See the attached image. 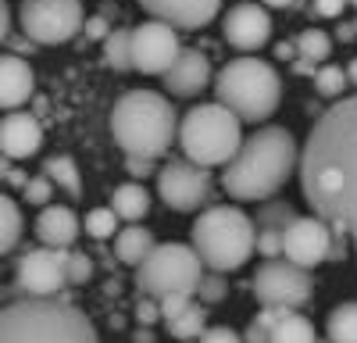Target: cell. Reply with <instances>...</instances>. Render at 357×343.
<instances>
[{"label":"cell","instance_id":"cell-1","mask_svg":"<svg viewBox=\"0 0 357 343\" xmlns=\"http://www.w3.org/2000/svg\"><path fill=\"white\" fill-rule=\"evenodd\" d=\"M296 172L314 218L357 236V97L336 100L314 119Z\"/></svg>","mask_w":357,"mask_h":343},{"label":"cell","instance_id":"cell-2","mask_svg":"<svg viewBox=\"0 0 357 343\" xmlns=\"http://www.w3.org/2000/svg\"><path fill=\"white\" fill-rule=\"evenodd\" d=\"M296 139L282 125H264L240 143L222 172V186L232 200H268L296 172Z\"/></svg>","mask_w":357,"mask_h":343},{"label":"cell","instance_id":"cell-3","mask_svg":"<svg viewBox=\"0 0 357 343\" xmlns=\"http://www.w3.org/2000/svg\"><path fill=\"white\" fill-rule=\"evenodd\" d=\"M0 343H100L86 314L57 297H22L0 307Z\"/></svg>","mask_w":357,"mask_h":343},{"label":"cell","instance_id":"cell-4","mask_svg":"<svg viewBox=\"0 0 357 343\" xmlns=\"http://www.w3.org/2000/svg\"><path fill=\"white\" fill-rule=\"evenodd\" d=\"M178 132V114L165 93L129 90L111 107V136L132 158H161Z\"/></svg>","mask_w":357,"mask_h":343},{"label":"cell","instance_id":"cell-5","mask_svg":"<svg viewBox=\"0 0 357 343\" xmlns=\"http://www.w3.org/2000/svg\"><path fill=\"white\" fill-rule=\"evenodd\" d=\"M190 247L204 261V268L211 272H236L254 257V240H257V225L243 208L218 204L200 211V218L190 229Z\"/></svg>","mask_w":357,"mask_h":343},{"label":"cell","instance_id":"cell-6","mask_svg":"<svg viewBox=\"0 0 357 343\" xmlns=\"http://www.w3.org/2000/svg\"><path fill=\"white\" fill-rule=\"evenodd\" d=\"M215 97L240 122L257 125L275 114V107L282 100V79L261 57H236V61H229L215 75Z\"/></svg>","mask_w":357,"mask_h":343},{"label":"cell","instance_id":"cell-7","mask_svg":"<svg viewBox=\"0 0 357 343\" xmlns=\"http://www.w3.org/2000/svg\"><path fill=\"white\" fill-rule=\"evenodd\" d=\"M175 139H178V147H183L186 161L215 168V165H225L236 151H240L243 129H240V119L215 100V104L190 107L183 119H178Z\"/></svg>","mask_w":357,"mask_h":343},{"label":"cell","instance_id":"cell-8","mask_svg":"<svg viewBox=\"0 0 357 343\" xmlns=\"http://www.w3.org/2000/svg\"><path fill=\"white\" fill-rule=\"evenodd\" d=\"M204 261L190 243H154V250L136 265V286L143 297L165 294H197Z\"/></svg>","mask_w":357,"mask_h":343},{"label":"cell","instance_id":"cell-9","mask_svg":"<svg viewBox=\"0 0 357 343\" xmlns=\"http://www.w3.org/2000/svg\"><path fill=\"white\" fill-rule=\"evenodd\" d=\"M250 290L261 307H282L296 311L314 297V279L307 268L286 261V257H268V261L254 272Z\"/></svg>","mask_w":357,"mask_h":343},{"label":"cell","instance_id":"cell-10","mask_svg":"<svg viewBox=\"0 0 357 343\" xmlns=\"http://www.w3.org/2000/svg\"><path fill=\"white\" fill-rule=\"evenodd\" d=\"M18 22L33 43L57 47L82 33L86 15H82V0H25Z\"/></svg>","mask_w":357,"mask_h":343},{"label":"cell","instance_id":"cell-11","mask_svg":"<svg viewBox=\"0 0 357 343\" xmlns=\"http://www.w3.org/2000/svg\"><path fill=\"white\" fill-rule=\"evenodd\" d=\"M158 197L172 211H197L211 200V172L193 161H168L158 168Z\"/></svg>","mask_w":357,"mask_h":343},{"label":"cell","instance_id":"cell-12","mask_svg":"<svg viewBox=\"0 0 357 343\" xmlns=\"http://www.w3.org/2000/svg\"><path fill=\"white\" fill-rule=\"evenodd\" d=\"M183 54V43H178V33L172 25L151 18L132 29V68L143 75H165L175 57Z\"/></svg>","mask_w":357,"mask_h":343},{"label":"cell","instance_id":"cell-13","mask_svg":"<svg viewBox=\"0 0 357 343\" xmlns=\"http://www.w3.org/2000/svg\"><path fill=\"white\" fill-rule=\"evenodd\" d=\"M329 243H333V229L314 215H296L282 229V257L307 272L321 261H329Z\"/></svg>","mask_w":357,"mask_h":343},{"label":"cell","instance_id":"cell-14","mask_svg":"<svg viewBox=\"0 0 357 343\" xmlns=\"http://www.w3.org/2000/svg\"><path fill=\"white\" fill-rule=\"evenodd\" d=\"M65 250L40 247L18 257V290L25 297H57L68 286L65 279Z\"/></svg>","mask_w":357,"mask_h":343},{"label":"cell","instance_id":"cell-15","mask_svg":"<svg viewBox=\"0 0 357 343\" xmlns=\"http://www.w3.org/2000/svg\"><path fill=\"white\" fill-rule=\"evenodd\" d=\"M222 36L236 50H247V54L261 50L272 40V15H268V8L254 4V0H243V4L229 8V15L222 18Z\"/></svg>","mask_w":357,"mask_h":343},{"label":"cell","instance_id":"cell-16","mask_svg":"<svg viewBox=\"0 0 357 343\" xmlns=\"http://www.w3.org/2000/svg\"><path fill=\"white\" fill-rule=\"evenodd\" d=\"M139 8L172 29H204L222 11V0H139Z\"/></svg>","mask_w":357,"mask_h":343},{"label":"cell","instance_id":"cell-17","mask_svg":"<svg viewBox=\"0 0 357 343\" xmlns=\"http://www.w3.org/2000/svg\"><path fill=\"white\" fill-rule=\"evenodd\" d=\"M43 147V125L25 111H15V114H4L0 119V154L11 158V161H22V158H33L40 154Z\"/></svg>","mask_w":357,"mask_h":343},{"label":"cell","instance_id":"cell-18","mask_svg":"<svg viewBox=\"0 0 357 343\" xmlns=\"http://www.w3.org/2000/svg\"><path fill=\"white\" fill-rule=\"evenodd\" d=\"M161 79L172 97H197L211 86V61L200 50H183Z\"/></svg>","mask_w":357,"mask_h":343},{"label":"cell","instance_id":"cell-19","mask_svg":"<svg viewBox=\"0 0 357 343\" xmlns=\"http://www.w3.org/2000/svg\"><path fill=\"white\" fill-rule=\"evenodd\" d=\"M36 90V72L25 57L0 54V107H22Z\"/></svg>","mask_w":357,"mask_h":343},{"label":"cell","instance_id":"cell-20","mask_svg":"<svg viewBox=\"0 0 357 343\" xmlns=\"http://www.w3.org/2000/svg\"><path fill=\"white\" fill-rule=\"evenodd\" d=\"M79 233H82V222H79V215H75L72 208H65V204H47V208L40 211V218H36V236H40L47 247H54V250L72 247V243L79 240Z\"/></svg>","mask_w":357,"mask_h":343},{"label":"cell","instance_id":"cell-21","mask_svg":"<svg viewBox=\"0 0 357 343\" xmlns=\"http://www.w3.org/2000/svg\"><path fill=\"white\" fill-rule=\"evenodd\" d=\"M151 250H154V233H151L146 225L129 222V229H118V236H114V254H118V261H126V265L136 268Z\"/></svg>","mask_w":357,"mask_h":343},{"label":"cell","instance_id":"cell-22","mask_svg":"<svg viewBox=\"0 0 357 343\" xmlns=\"http://www.w3.org/2000/svg\"><path fill=\"white\" fill-rule=\"evenodd\" d=\"M111 211L122 218V222H143L146 215H151V193H146V186H139V183L114 186Z\"/></svg>","mask_w":357,"mask_h":343},{"label":"cell","instance_id":"cell-23","mask_svg":"<svg viewBox=\"0 0 357 343\" xmlns=\"http://www.w3.org/2000/svg\"><path fill=\"white\" fill-rule=\"evenodd\" d=\"M314 326L296 311H282L268 329V343H314Z\"/></svg>","mask_w":357,"mask_h":343},{"label":"cell","instance_id":"cell-24","mask_svg":"<svg viewBox=\"0 0 357 343\" xmlns=\"http://www.w3.org/2000/svg\"><path fill=\"white\" fill-rule=\"evenodd\" d=\"M325 333H329V343H357V300L336 304L329 311Z\"/></svg>","mask_w":357,"mask_h":343},{"label":"cell","instance_id":"cell-25","mask_svg":"<svg viewBox=\"0 0 357 343\" xmlns=\"http://www.w3.org/2000/svg\"><path fill=\"white\" fill-rule=\"evenodd\" d=\"M104 61L114 72H132V29H114V33H107Z\"/></svg>","mask_w":357,"mask_h":343},{"label":"cell","instance_id":"cell-26","mask_svg":"<svg viewBox=\"0 0 357 343\" xmlns=\"http://www.w3.org/2000/svg\"><path fill=\"white\" fill-rule=\"evenodd\" d=\"M22 208L8 193H0V254H8L22 240Z\"/></svg>","mask_w":357,"mask_h":343},{"label":"cell","instance_id":"cell-27","mask_svg":"<svg viewBox=\"0 0 357 343\" xmlns=\"http://www.w3.org/2000/svg\"><path fill=\"white\" fill-rule=\"evenodd\" d=\"M207 329V311H204V304H190V307H183L175 314V319H168V333L175 336V340H197L200 333Z\"/></svg>","mask_w":357,"mask_h":343},{"label":"cell","instance_id":"cell-28","mask_svg":"<svg viewBox=\"0 0 357 343\" xmlns=\"http://www.w3.org/2000/svg\"><path fill=\"white\" fill-rule=\"evenodd\" d=\"M43 176H47L50 183H57L61 190H68L72 197L82 193V176H79V168H75L72 158H50V161L43 165Z\"/></svg>","mask_w":357,"mask_h":343},{"label":"cell","instance_id":"cell-29","mask_svg":"<svg viewBox=\"0 0 357 343\" xmlns=\"http://www.w3.org/2000/svg\"><path fill=\"white\" fill-rule=\"evenodd\" d=\"M296 54L304 57V65H318L333 54V40L325 36L321 29H304V33L296 36Z\"/></svg>","mask_w":357,"mask_h":343},{"label":"cell","instance_id":"cell-30","mask_svg":"<svg viewBox=\"0 0 357 343\" xmlns=\"http://www.w3.org/2000/svg\"><path fill=\"white\" fill-rule=\"evenodd\" d=\"M293 218H296V208L289 204V200H264V204L257 208L254 225L257 229H279V233H282Z\"/></svg>","mask_w":357,"mask_h":343},{"label":"cell","instance_id":"cell-31","mask_svg":"<svg viewBox=\"0 0 357 343\" xmlns=\"http://www.w3.org/2000/svg\"><path fill=\"white\" fill-rule=\"evenodd\" d=\"M118 222H122V218H118L111 208H93V211H86L82 229H86V236H93V240H111Z\"/></svg>","mask_w":357,"mask_h":343},{"label":"cell","instance_id":"cell-32","mask_svg":"<svg viewBox=\"0 0 357 343\" xmlns=\"http://www.w3.org/2000/svg\"><path fill=\"white\" fill-rule=\"evenodd\" d=\"M347 72L340 68V65H325V68H318L314 72V90L321 93V97H343V90H347Z\"/></svg>","mask_w":357,"mask_h":343},{"label":"cell","instance_id":"cell-33","mask_svg":"<svg viewBox=\"0 0 357 343\" xmlns=\"http://www.w3.org/2000/svg\"><path fill=\"white\" fill-rule=\"evenodd\" d=\"M197 297L200 304H218L229 297V282H225V272H204L200 275V286H197Z\"/></svg>","mask_w":357,"mask_h":343},{"label":"cell","instance_id":"cell-34","mask_svg":"<svg viewBox=\"0 0 357 343\" xmlns=\"http://www.w3.org/2000/svg\"><path fill=\"white\" fill-rule=\"evenodd\" d=\"M65 279H68V286H86L93 279V261L86 254H68L65 257Z\"/></svg>","mask_w":357,"mask_h":343},{"label":"cell","instance_id":"cell-35","mask_svg":"<svg viewBox=\"0 0 357 343\" xmlns=\"http://www.w3.org/2000/svg\"><path fill=\"white\" fill-rule=\"evenodd\" d=\"M22 193H25V200H29V204L47 208V200L54 197V183H50L47 176H36V179H29V183L22 186Z\"/></svg>","mask_w":357,"mask_h":343},{"label":"cell","instance_id":"cell-36","mask_svg":"<svg viewBox=\"0 0 357 343\" xmlns=\"http://www.w3.org/2000/svg\"><path fill=\"white\" fill-rule=\"evenodd\" d=\"M254 250L261 257H282V233H279V229H257Z\"/></svg>","mask_w":357,"mask_h":343},{"label":"cell","instance_id":"cell-37","mask_svg":"<svg viewBox=\"0 0 357 343\" xmlns=\"http://www.w3.org/2000/svg\"><path fill=\"white\" fill-rule=\"evenodd\" d=\"M193 304V294H165V297H158V311H161V319L168 322V319H175L183 307H190Z\"/></svg>","mask_w":357,"mask_h":343},{"label":"cell","instance_id":"cell-38","mask_svg":"<svg viewBox=\"0 0 357 343\" xmlns=\"http://www.w3.org/2000/svg\"><path fill=\"white\" fill-rule=\"evenodd\" d=\"M197 340L200 343H243V336L236 329H229V326H211V329H204Z\"/></svg>","mask_w":357,"mask_h":343},{"label":"cell","instance_id":"cell-39","mask_svg":"<svg viewBox=\"0 0 357 343\" xmlns=\"http://www.w3.org/2000/svg\"><path fill=\"white\" fill-rule=\"evenodd\" d=\"M126 172L132 179H146L154 172V158H132V154H126Z\"/></svg>","mask_w":357,"mask_h":343},{"label":"cell","instance_id":"cell-40","mask_svg":"<svg viewBox=\"0 0 357 343\" xmlns=\"http://www.w3.org/2000/svg\"><path fill=\"white\" fill-rule=\"evenodd\" d=\"M158 319H161V311H158V300L143 297V300L136 304V322H139V326H154Z\"/></svg>","mask_w":357,"mask_h":343},{"label":"cell","instance_id":"cell-41","mask_svg":"<svg viewBox=\"0 0 357 343\" xmlns=\"http://www.w3.org/2000/svg\"><path fill=\"white\" fill-rule=\"evenodd\" d=\"M82 33H86V40H107L111 29H107V22L97 15V18H86V22H82Z\"/></svg>","mask_w":357,"mask_h":343},{"label":"cell","instance_id":"cell-42","mask_svg":"<svg viewBox=\"0 0 357 343\" xmlns=\"http://www.w3.org/2000/svg\"><path fill=\"white\" fill-rule=\"evenodd\" d=\"M343 8H347V0H314V15L321 18H336L343 15Z\"/></svg>","mask_w":357,"mask_h":343},{"label":"cell","instance_id":"cell-43","mask_svg":"<svg viewBox=\"0 0 357 343\" xmlns=\"http://www.w3.org/2000/svg\"><path fill=\"white\" fill-rule=\"evenodd\" d=\"M243 343H268V326L254 319V322L247 326V333H243Z\"/></svg>","mask_w":357,"mask_h":343},{"label":"cell","instance_id":"cell-44","mask_svg":"<svg viewBox=\"0 0 357 343\" xmlns=\"http://www.w3.org/2000/svg\"><path fill=\"white\" fill-rule=\"evenodd\" d=\"M8 29H11V11H8L4 0H0V43L8 40Z\"/></svg>","mask_w":357,"mask_h":343},{"label":"cell","instance_id":"cell-45","mask_svg":"<svg viewBox=\"0 0 357 343\" xmlns=\"http://www.w3.org/2000/svg\"><path fill=\"white\" fill-rule=\"evenodd\" d=\"M132 343H154V336H151V329H146V326H143V329H139V333L132 336Z\"/></svg>","mask_w":357,"mask_h":343},{"label":"cell","instance_id":"cell-46","mask_svg":"<svg viewBox=\"0 0 357 343\" xmlns=\"http://www.w3.org/2000/svg\"><path fill=\"white\" fill-rule=\"evenodd\" d=\"M293 0H261V8H289Z\"/></svg>","mask_w":357,"mask_h":343},{"label":"cell","instance_id":"cell-47","mask_svg":"<svg viewBox=\"0 0 357 343\" xmlns=\"http://www.w3.org/2000/svg\"><path fill=\"white\" fill-rule=\"evenodd\" d=\"M11 176V158H0V179Z\"/></svg>","mask_w":357,"mask_h":343},{"label":"cell","instance_id":"cell-48","mask_svg":"<svg viewBox=\"0 0 357 343\" xmlns=\"http://www.w3.org/2000/svg\"><path fill=\"white\" fill-rule=\"evenodd\" d=\"M347 82H354V86H357V57H354L350 68H347Z\"/></svg>","mask_w":357,"mask_h":343},{"label":"cell","instance_id":"cell-49","mask_svg":"<svg viewBox=\"0 0 357 343\" xmlns=\"http://www.w3.org/2000/svg\"><path fill=\"white\" fill-rule=\"evenodd\" d=\"M347 4H354V8H357V0H347Z\"/></svg>","mask_w":357,"mask_h":343},{"label":"cell","instance_id":"cell-50","mask_svg":"<svg viewBox=\"0 0 357 343\" xmlns=\"http://www.w3.org/2000/svg\"><path fill=\"white\" fill-rule=\"evenodd\" d=\"M314 343H329V340H314Z\"/></svg>","mask_w":357,"mask_h":343},{"label":"cell","instance_id":"cell-51","mask_svg":"<svg viewBox=\"0 0 357 343\" xmlns=\"http://www.w3.org/2000/svg\"><path fill=\"white\" fill-rule=\"evenodd\" d=\"M354 243H357V236H354Z\"/></svg>","mask_w":357,"mask_h":343}]
</instances>
